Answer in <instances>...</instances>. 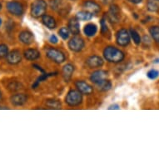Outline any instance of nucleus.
<instances>
[{"instance_id": "412c9836", "label": "nucleus", "mask_w": 159, "mask_h": 159, "mask_svg": "<svg viewBox=\"0 0 159 159\" xmlns=\"http://www.w3.org/2000/svg\"><path fill=\"white\" fill-rule=\"evenodd\" d=\"M93 16V14L89 12V11H80V12H78L77 13L76 18L78 19V21L79 20L80 21H89V20L92 19Z\"/></svg>"}, {"instance_id": "6ab92c4d", "label": "nucleus", "mask_w": 159, "mask_h": 159, "mask_svg": "<svg viewBox=\"0 0 159 159\" xmlns=\"http://www.w3.org/2000/svg\"><path fill=\"white\" fill-rule=\"evenodd\" d=\"M42 22L43 24H44L45 26L49 29H55L56 25H57L54 18L51 17V16L47 15V14H44L43 16H42Z\"/></svg>"}, {"instance_id": "f704fd0d", "label": "nucleus", "mask_w": 159, "mask_h": 159, "mask_svg": "<svg viewBox=\"0 0 159 159\" xmlns=\"http://www.w3.org/2000/svg\"><path fill=\"white\" fill-rule=\"evenodd\" d=\"M7 108H8V107H1V106H0V109H7Z\"/></svg>"}, {"instance_id": "cd10ccee", "label": "nucleus", "mask_w": 159, "mask_h": 159, "mask_svg": "<svg viewBox=\"0 0 159 159\" xmlns=\"http://www.w3.org/2000/svg\"><path fill=\"white\" fill-rule=\"evenodd\" d=\"M46 104H47L48 107H49L50 108H60L61 103L57 100H48L46 102Z\"/></svg>"}, {"instance_id": "ddd939ff", "label": "nucleus", "mask_w": 159, "mask_h": 159, "mask_svg": "<svg viewBox=\"0 0 159 159\" xmlns=\"http://www.w3.org/2000/svg\"><path fill=\"white\" fill-rule=\"evenodd\" d=\"M18 39L20 40V42L23 43L24 44H31L32 43L34 42V35L32 34L31 32L29 31H23L19 34Z\"/></svg>"}, {"instance_id": "393cba45", "label": "nucleus", "mask_w": 159, "mask_h": 159, "mask_svg": "<svg viewBox=\"0 0 159 159\" xmlns=\"http://www.w3.org/2000/svg\"><path fill=\"white\" fill-rule=\"evenodd\" d=\"M97 86H98V88L100 91H108L111 89V87H112V84H111V82L109 80L106 79V80H104L102 83L98 84Z\"/></svg>"}, {"instance_id": "72a5a7b5", "label": "nucleus", "mask_w": 159, "mask_h": 159, "mask_svg": "<svg viewBox=\"0 0 159 159\" xmlns=\"http://www.w3.org/2000/svg\"><path fill=\"white\" fill-rule=\"evenodd\" d=\"M108 109H119V106L117 104L112 105V106H110V107H108Z\"/></svg>"}, {"instance_id": "f257e3e1", "label": "nucleus", "mask_w": 159, "mask_h": 159, "mask_svg": "<svg viewBox=\"0 0 159 159\" xmlns=\"http://www.w3.org/2000/svg\"><path fill=\"white\" fill-rule=\"evenodd\" d=\"M103 56L107 62L112 63H121L125 57L123 51L112 46H108L105 48L103 51Z\"/></svg>"}, {"instance_id": "bb28decb", "label": "nucleus", "mask_w": 159, "mask_h": 159, "mask_svg": "<svg viewBox=\"0 0 159 159\" xmlns=\"http://www.w3.org/2000/svg\"><path fill=\"white\" fill-rule=\"evenodd\" d=\"M58 34L60 35V37L63 39L66 40V39H68L69 38V34H70V31H69V29L68 28H65V27H63L62 29H59V31H58Z\"/></svg>"}, {"instance_id": "20e7f679", "label": "nucleus", "mask_w": 159, "mask_h": 159, "mask_svg": "<svg viewBox=\"0 0 159 159\" xmlns=\"http://www.w3.org/2000/svg\"><path fill=\"white\" fill-rule=\"evenodd\" d=\"M46 56L49 59L56 63H62L65 61V55L60 50L56 49L54 48H49L46 51Z\"/></svg>"}, {"instance_id": "58836bf2", "label": "nucleus", "mask_w": 159, "mask_h": 159, "mask_svg": "<svg viewBox=\"0 0 159 159\" xmlns=\"http://www.w3.org/2000/svg\"><path fill=\"white\" fill-rule=\"evenodd\" d=\"M1 8H2V4L0 3V10H1Z\"/></svg>"}, {"instance_id": "f8f14e48", "label": "nucleus", "mask_w": 159, "mask_h": 159, "mask_svg": "<svg viewBox=\"0 0 159 159\" xmlns=\"http://www.w3.org/2000/svg\"><path fill=\"white\" fill-rule=\"evenodd\" d=\"M27 96L24 93H17L13 94V96L11 97V102L12 104L14 106H22L27 102Z\"/></svg>"}, {"instance_id": "4be33fe9", "label": "nucleus", "mask_w": 159, "mask_h": 159, "mask_svg": "<svg viewBox=\"0 0 159 159\" xmlns=\"http://www.w3.org/2000/svg\"><path fill=\"white\" fill-rule=\"evenodd\" d=\"M147 8L150 12H157L159 10L158 0H148L147 3Z\"/></svg>"}, {"instance_id": "f3484780", "label": "nucleus", "mask_w": 159, "mask_h": 159, "mask_svg": "<svg viewBox=\"0 0 159 159\" xmlns=\"http://www.w3.org/2000/svg\"><path fill=\"white\" fill-rule=\"evenodd\" d=\"M73 72H74V66L70 64V63L66 64V65L63 67L62 73H63V77L66 82H68L70 80L71 78H72V76H73Z\"/></svg>"}, {"instance_id": "0eeeda50", "label": "nucleus", "mask_w": 159, "mask_h": 159, "mask_svg": "<svg viewBox=\"0 0 159 159\" xmlns=\"http://www.w3.org/2000/svg\"><path fill=\"white\" fill-rule=\"evenodd\" d=\"M68 47L73 52H80L84 48V39L75 35L68 42Z\"/></svg>"}, {"instance_id": "c756f323", "label": "nucleus", "mask_w": 159, "mask_h": 159, "mask_svg": "<svg viewBox=\"0 0 159 159\" xmlns=\"http://www.w3.org/2000/svg\"><path fill=\"white\" fill-rule=\"evenodd\" d=\"M147 76L150 79H156L159 76V72L157 70H155V69H151L150 71H148V73H147Z\"/></svg>"}, {"instance_id": "5701e85b", "label": "nucleus", "mask_w": 159, "mask_h": 159, "mask_svg": "<svg viewBox=\"0 0 159 159\" xmlns=\"http://www.w3.org/2000/svg\"><path fill=\"white\" fill-rule=\"evenodd\" d=\"M149 33L155 43L159 44V26H152L149 29Z\"/></svg>"}, {"instance_id": "1a4fd4ad", "label": "nucleus", "mask_w": 159, "mask_h": 159, "mask_svg": "<svg viewBox=\"0 0 159 159\" xmlns=\"http://www.w3.org/2000/svg\"><path fill=\"white\" fill-rule=\"evenodd\" d=\"M76 88L78 91L80 92L82 94L84 95H90V94L93 92V89L91 85L87 84L86 82L84 81H78L76 82Z\"/></svg>"}, {"instance_id": "dca6fc26", "label": "nucleus", "mask_w": 159, "mask_h": 159, "mask_svg": "<svg viewBox=\"0 0 159 159\" xmlns=\"http://www.w3.org/2000/svg\"><path fill=\"white\" fill-rule=\"evenodd\" d=\"M68 29L73 35H78L80 33V25L77 18H72L68 22Z\"/></svg>"}, {"instance_id": "c9c22d12", "label": "nucleus", "mask_w": 159, "mask_h": 159, "mask_svg": "<svg viewBox=\"0 0 159 159\" xmlns=\"http://www.w3.org/2000/svg\"><path fill=\"white\" fill-rule=\"evenodd\" d=\"M154 63H159V58H157V59H156V60L154 61Z\"/></svg>"}, {"instance_id": "39448f33", "label": "nucleus", "mask_w": 159, "mask_h": 159, "mask_svg": "<svg viewBox=\"0 0 159 159\" xmlns=\"http://www.w3.org/2000/svg\"><path fill=\"white\" fill-rule=\"evenodd\" d=\"M130 34L127 29H120L116 35V41L117 43L121 47H126L130 43Z\"/></svg>"}, {"instance_id": "f03ea898", "label": "nucleus", "mask_w": 159, "mask_h": 159, "mask_svg": "<svg viewBox=\"0 0 159 159\" xmlns=\"http://www.w3.org/2000/svg\"><path fill=\"white\" fill-rule=\"evenodd\" d=\"M47 11V3L44 0H35L31 5V14L34 18H40Z\"/></svg>"}, {"instance_id": "9b49d317", "label": "nucleus", "mask_w": 159, "mask_h": 159, "mask_svg": "<svg viewBox=\"0 0 159 159\" xmlns=\"http://www.w3.org/2000/svg\"><path fill=\"white\" fill-rule=\"evenodd\" d=\"M7 62L10 64L15 65L21 62L22 56L20 52L18 50H13L10 52H8L7 55Z\"/></svg>"}, {"instance_id": "2eb2a0df", "label": "nucleus", "mask_w": 159, "mask_h": 159, "mask_svg": "<svg viewBox=\"0 0 159 159\" xmlns=\"http://www.w3.org/2000/svg\"><path fill=\"white\" fill-rule=\"evenodd\" d=\"M84 8H86L87 11H89L93 14H97L100 11V6L92 0L85 1L84 3Z\"/></svg>"}, {"instance_id": "b1692460", "label": "nucleus", "mask_w": 159, "mask_h": 159, "mask_svg": "<svg viewBox=\"0 0 159 159\" xmlns=\"http://www.w3.org/2000/svg\"><path fill=\"white\" fill-rule=\"evenodd\" d=\"M129 34H130V37L133 39V42L135 43V44L137 45H139L140 43H141V37H140V35H139V34H138V32L136 31L135 29H131L130 31H129Z\"/></svg>"}, {"instance_id": "7ed1b4c3", "label": "nucleus", "mask_w": 159, "mask_h": 159, "mask_svg": "<svg viewBox=\"0 0 159 159\" xmlns=\"http://www.w3.org/2000/svg\"><path fill=\"white\" fill-rule=\"evenodd\" d=\"M83 94L78 90H70L66 96L65 102L69 106H78L83 101Z\"/></svg>"}, {"instance_id": "aec40b11", "label": "nucleus", "mask_w": 159, "mask_h": 159, "mask_svg": "<svg viewBox=\"0 0 159 159\" xmlns=\"http://www.w3.org/2000/svg\"><path fill=\"white\" fill-rule=\"evenodd\" d=\"M97 31H98V28L93 24H88L87 25H85L84 29V34L88 37L94 36L96 34Z\"/></svg>"}, {"instance_id": "423d86ee", "label": "nucleus", "mask_w": 159, "mask_h": 159, "mask_svg": "<svg viewBox=\"0 0 159 159\" xmlns=\"http://www.w3.org/2000/svg\"><path fill=\"white\" fill-rule=\"evenodd\" d=\"M7 9L10 13L15 16H21L24 13V6L17 1H10L7 3Z\"/></svg>"}, {"instance_id": "ea45409f", "label": "nucleus", "mask_w": 159, "mask_h": 159, "mask_svg": "<svg viewBox=\"0 0 159 159\" xmlns=\"http://www.w3.org/2000/svg\"><path fill=\"white\" fill-rule=\"evenodd\" d=\"M158 1H159V0H158Z\"/></svg>"}, {"instance_id": "9d476101", "label": "nucleus", "mask_w": 159, "mask_h": 159, "mask_svg": "<svg viewBox=\"0 0 159 159\" xmlns=\"http://www.w3.org/2000/svg\"><path fill=\"white\" fill-rule=\"evenodd\" d=\"M86 63L90 68H100L103 65V60L101 57L93 55V56H91L87 59Z\"/></svg>"}, {"instance_id": "4468645a", "label": "nucleus", "mask_w": 159, "mask_h": 159, "mask_svg": "<svg viewBox=\"0 0 159 159\" xmlns=\"http://www.w3.org/2000/svg\"><path fill=\"white\" fill-rule=\"evenodd\" d=\"M120 9L117 5H112L108 13V18L112 22L117 23L120 19Z\"/></svg>"}, {"instance_id": "c85d7f7f", "label": "nucleus", "mask_w": 159, "mask_h": 159, "mask_svg": "<svg viewBox=\"0 0 159 159\" xmlns=\"http://www.w3.org/2000/svg\"><path fill=\"white\" fill-rule=\"evenodd\" d=\"M8 53V46L5 44H0V58L7 57Z\"/></svg>"}, {"instance_id": "7c9ffc66", "label": "nucleus", "mask_w": 159, "mask_h": 159, "mask_svg": "<svg viewBox=\"0 0 159 159\" xmlns=\"http://www.w3.org/2000/svg\"><path fill=\"white\" fill-rule=\"evenodd\" d=\"M101 27H102V33L103 34V35H107V34H109L108 32V29H107V24L105 23V19L102 18V22H101Z\"/></svg>"}, {"instance_id": "2f4dec72", "label": "nucleus", "mask_w": 159, "mask_h": 159, "mask_svg": "<svg viewBox=\"0 0 159 159\" xmlns=\"http://www.w3.org/2000/svg\"><path fill=\"white\" fill-rule=\"evenodd\" d=\"M49 41H50V43H57L58 40H57V37L52 34V35H51V36H50Z\"/></svg>"}, {"instance_id": "4c0bfd02", "label": "nucleus", "mask_w": 159, "mask_h": 159, "mask_svg": "<svg viewBox=\"0 0 159 159\" xmlns=\"http://www.w3.org/2000/svg\"><path fill=\"white\" fill-rule=\"evenodd\" d=\"M1 24H2V20H1V18H0V26H1Z\"/></svg>"}, {"instance_id": "473e14b6", "label": "nucleus", "mask_w": 159, "mask_h": 159, "mask_svg": "<svg viewBox=\"0 0 159 159\" xmlns=\"http://www.w3.org/2000/svg\"><path fill=\"white\" fill-rule=\"evenodd\" d=\"M128 1L132 3H134V4H138V3H141L143 0H128Z\"/></svg>"}, {"instance_id": "e433bc0d", "label": "nucleus", "mask_w": 159, "mask_h": 159, "mask_svg": "<svg viewBox=\"0 0 159 159\" xmlns=\"http://www.w3.org/2000/svg\"><path fill=\"white\" fill-rule=\"evenodd\" d=\"M2 98V93H1V92H0V100Z\"/></svg>"}, {"instance_id": "a878e982", "label": "nucleus", "mask_w": 159, "mask_h": 159, "mask_svg": "<svg viewBox=\"0 0 159 159\" xmlns=\"http://www.w3.org/2000/svg\"><path fill=\"white\" fill-rule=\"evenodd\" d=\"M53 74H54V73H43V74H42V75L40 76V77L37 79L36 82L33 84V89H36L37 87L39 86V84H40L41 82L44 81L45 79H47L48 77L53 75Z\"/></svg>"}, {"instance_id": "6e6552de", "label": "nucleus", "mask_w": 159, "mask_h": 159, "mask_svg": "<svg viewBox=\"0 0 159 159\" xmlns=\"http://www.w3.org/2000/svg\"><path fill=\"white\" fill-rule=\"evenodd\" d=\"M107 72L104 70H97L91 74L90 80L96 85L107 79Z\"/></svg>"}, {"instance_id": "a211bd4d", "label": "nucleus", "mask_w": 159, "mask_h": 159, "mask_svg": "<svg viewBox=\"0 0 159 159\" xmlns=\"http://www.w3.org/2000/svg\"><path fill=\"white\" fill-rule=\"evenodd\" d=\"M24 56L27 60L34 61L38 59L40 57V53H39L38 50L34 49V48H29V49H27L24 51Z\"/></svg>"}]
</instances>
